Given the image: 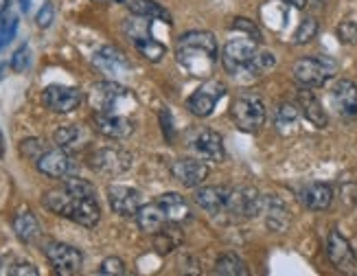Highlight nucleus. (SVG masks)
Here are the masks:
<instances>
[{
    "mask_svg": "<svg viewBox=\"0 0 357 276\" xmlns=\"http://www.w3.org/2000/svg\"><path fill=\"white\" fill-rule=\"evenodd\" d=\"M79 138V128H75V125H61L57 132H55V143L59 147H70L75 145V141Z\"/></svg>",
    "mask_w": 357,
    "mask_h": 276,
    "instance_id": "obj_37",
    "label": "nucleus"
},
{
    "mask_svg": "<svg viewBox=\"0 0 357 276\" xmlns=\"http://www.w3.org/2000/svg\"><path fill=\"white\" fill-rule=\"evenodd\" d=\"M337 40L342 44H357V22L342 20L337 24Z\"/></svg>",
    "mask_w": 357,
    "mask_h": 276,
    "instance_id": "obj_39",
    "label": "nucleus"
},
{
    "mask_svg": "<svg viewBox=\"0 0 357 276\" xmlns=\"http://www.w3.org/2000/svg\"><path fill=\"white\" fill-rule=\"evenodd\" d=\"M327 256L340 272L353 274L357 270V256L351 248V243L337 230H331L327 237Z\"/></svg>",
    "mask_w": 357,
    "mask_h": 276,
    "instance_id": "obj_11",
    "label": "nucleus"
},
{
    "mask_svg": "<svg viewBox=\"0 0 357 276\" xmlns=\"http://www.w3.org/2000/svg\"><path fill=\"white\" fill-rule=\"evenodd\" d=\"M337 64L331 57L314 55V57H303L294 64V79H296L303 88H320L327 84L329 77H333Z\"/></svg>",
    "mask_w": 357,
    "mask_h": 276,
    "instance_id": "obj_3",
    "label": "nucleus"
},
{
    "mask_svg": "<svg viewBox=\"0 0 357 276\" xmlns=\"http://www.w3.org/2000/svg\"><path fill=\"white\" fill-rule=\"evenodd\" d=\"M232 118L243 132H257L266 123V105L257 95H241L232 103Z\"/></svg>",
    "mask_w": 357,
    "mask_h": 276,
    "instance_id": "obj_7",
    "label": "nucleus"
},
{
    "mask_svg": "<svg viewBox=\"0 0 357 276\" xmlns=\"http://www.w3.org/2000/svg\"><path fill=\"white\" fill-rule=\"evenodd\" d=\"M128 9L134 15H138V18L172 22V13H169L162 5H158L156 0H128Z\"/></svg>",
    "mask_w": 357,
    "mask_h": 276,
    "instance_id": "obj_27",
    "label": "nucleus"
},
{
    "mask_svg": "<svg viewBox=\"0 0 357 276\" xmlns=\"http://www.w3.org/2000/svg\"><path fill=\"white\" fill-rule=\"evenodd\" d=\"M215 272L217 274H224V276H245L248 268L243 261L237 254H224L217 259L215 263Z\"/></svg>",
    "mask_w": 357,
    "mask_h": 276,
    "instance_id": "obj_30",
    "label": "nucleus"
},
{
    "mask_svg": "<svg viewBox=\"0 0 357 276\" xmlns=\"http://www.w3.org/2000/svg\"><path fill=\"white\" fill-rule=\"evenodd\" d=\"M331 101L340 116H357V86L349 79H340L331 90Z\"/></svg>",
    "mask_w": 357,
    "mask_h": 276,
    "instance_id": "obj_17",
    "label": "nucleus"
},
{
    "mask_svg": "<svg viewBox=\"0 0 357 276\" xmlns=\"http://www.w3.org/2000/svg\"><path fill=\"white\" fill-rule=\"evenodd\" d=\"M217 57V42L208 31H189L178 40V61L193 77H206Z\"/></svg>",
    "mask_w": 357,
    "mask_h": 276,
    "instance_id": "obj_1",
    "label": "nucleus"
},
{
    "mask_svg": "<svg viewBox=\"0 0 357 276\" xmlns=\"http://www.w3.org/2000/svg\"><path fill=\"white\" fill-rule=\"evenodd\" d=\"M46 149H49V147H46V143L42 141V138H26V141H22V145H20L22 156L29 158V160H33V162L42 156Z\"/></svg>",
    "mask_w": 357,
    "mask_h": 276,
    "instance_id": "obj_34",
    "label": "nucleus"
},
{
    "mask_svg": "<svg viewBox=\"0 0 357 276\" xmlns=\"http://www.w3.org/2000/svg\"><path fill=\"white\" fill-rule=\"evenodd\" d=\"M3 72H5V66H0V79H3Z\"/></svg>",
    "mask_w": 357,
    "mask_h": 276,
    "instance_id": "obj_49",
    "label": "nucleus"
},
{
    "mask_svg": "<svg viewBox=\"0 0 357 276\" xmlns=\"http://www.w3.org/2000/svg\"><path fill=\"white\" fill-rule=\"evenodd\" d=\"M226 95V88L220 84V82H206L204 86H199L193 95L189 97V110L195 114V116H211L217 101H220L222 97Z\"/></svg>",
    "mask_w": 357,
    "mask_h": 276,
    "instance_id": "obj_10",
    "label": "nucleus"
},
{
    "mask_svg": "<svg viewBox=\"0 0 357 276\" xmlns=\"http://www.w3.org/2000/svg\"><path fill=\"white\" fill-rule=\"evenodd\" d=\"M316 36H318V20H314V18H305V20L298 24L296 33H294V42H296V44H309Z\"/></svg>",
    "mask_w": 357,
    "mask_h": 276,
    "instance_id": "obj_32",
    "label": "nucleus"
},
{
    "mask_svg": "<svg viewBox=\"0 0 357 276\" xmlns=\"http://www.w3.org/2000/svg\"><path fill=\"white\" fill-rule=\"evenodd\" d=\"M274 64H276V57L270 51H259L257 57L252 59L250 70H252V75H259V72H266V70L274 68Z\"/></svg>",
    "mask_w": 357,
    "mask_h": 276,
    "instance_id": "obj_38",
    "label": "nucleus"
},
{
    "mask_svg": "<svg viewBox=\"0 0 357 276\" xmlns=\"http://www.w3.org/2000/svg\"><path fill=\"white\" fill-rule=\"evenodd\" d=\"M298 105H301V110L305 114V118L312 123V125L316 128H327V123H329V116L327 112H324V107L320 103V99L312 92V88H303L298 92Z\"/></svg>",
    "mask_w": 357,
    "mask_h": 276,
    "instance_id": "obj_22",
    "label": "nucleus"
},
{
    "mask_svg": "<svg viewBox=\"0 0 357 276\" xmlns=\"http://www.w3.org/2000/svg\"><path fill=\"white\" fill-rule=\"evenodd\" d=\"M44 105L49 107L51 112L55 114H68L73 110L79 107V103L84 101V95L79 88H73V86H49L44 90Z\"/></svg>",
    "mask_w": 357,
    "mask_h": 276,
    "instance_id": "obj_9",
    "label": "nucleus"
},
{
    "mask_svg": "<svg viewBox=\"0 0 357 276\" xmlns=\"http://www.w3.org/2000/svg\"><path fill=\"white\" fill-rule=\"evenodd\" d=\"M15 31H18V18H15V15H7V18L0 22V51L15 38Z\"/></svg>",
    "mask_w": 357,
    "mask_h": 276,
    "instance_id": "obj_36",
    "label": "nucleus"
},
{
    "mask_svg": "<svg viewBox=\"0 0 357 276\" xmlns=\"http://www.w3.org/2000/svg\"><path fill=\"white\" fill-rule=\"evenodd\" d=\"M95 128L99 134L107 138H128L134 132V123L116 112H97L95 114Z\"/></svg>",
    "mask_w": 357,
    "mask_h": 276,
    "instance_id": "obj_15",
    "label": "nucleus"
},
{
    "mask_svg": "<svg viewBox=\"0 0 357 276\" xmlns=\"http://www.w3.org/2000/svg\"><path fill=\"white\" fill-rule=\"evenodd\" d=\"M160 123H162V132H165V138H167V141H172V138H174L172 114H169L167 110H162V112H160Z\"/></svg>",
    "mask_w": 357,
    "mask_h": 276,
    "instance_id": "obj_44",
    "label": "nucleus"
},
{
    "mask_svg": "<svg viewBox=\"0 0 357 276\" xmlns=\"http://www.w3.org/2000/svg\"><path fill=\"white\" fill-rule=\"evenodd\" d=\"M172 176L178 182H182L184 187L195 189V187H199V184L208 178V167H206V162L184 158V160H176L172 164Z\"/></svg>",
    "mask_w": 357,
    "mask_h": 276,
    "instance_id": "obj_16",
    "label": "nucleus"
},
{
    "mask_svg": "<svg viewBox=\"0 0 357 276\" xmlns=\"http://www.w3.org/2000/svg\"><path fill=\"white\" fill-rule=\"evenodd\" d=\"M298 197L309 210H327L333 202V189L324 182H312L298 191Z\"/></svg>",
    "mask_w": 357,
    "mask_h": 276,
    "instance_id": "obj_20",
    "label": "nucleus"
},
{
    "mask_svg": "<svg viewBox=\"0 0 357 276\" xmlns=\"http://www.w3.org/2000/svg\"><path fill=\"white\" fill-rule=\"evenodd\" d=\"M64 187L73 193V195H79V197H97V191H95V187L88 182V180H84V178H68L66 182H64Z\"/></svg>",
    "mask_w": 357,
    "mask_h": 276,
    "instance_id": "obj_33",
    "label": "nucleus"
},
{
    "mask_svg": "<svg viewBox=\"0 0 357 276\" xmlns=\"http://www.w3.org/2000/svg\"><path fill=\"white\" fill-rule=\"evenodd\" d=\"M53 20H55V7H53L51 3L42 5V9L38 11V18H36L38 26H40V29H46V26H51Z\"/></svg>",
    "mask_w": 357,
    "mask_h": 276,
    "instance_id": "obj_42",
    "label": "nucleus"
},
{
    "mask_svg": "<svg viewBox=\"0 0 357 276\" xmlns=\"http://www.w3.org/2000/svg\"><path fill=\"white\" fill-rule=\"evenodd\" d=\"M5 156V141H3V134H0V158Z\"/></svg>",
    "mask_w": 357,
    "mask_h": 276,
    "instance_id": "obj_48",
    "label": "nucleus"
},
{
    "mask_svg": "<svg viewBox=\"0 0 357 276\" xmlns=\"http://www.w3.org/2000/svg\"><path fill=\"white\" fill-rule=\"evenodd\" d=\"M13 230H15V235H18V239L22 243H36L40 233H42L40 222H38V217L31 210H22V213L15 215Z\"/></svg>",
    "mask_w": 357,
    "mask_h": 276,
    "instance_id": "obj_26",
    "label": "nucleus"
},
{
    "mask_svg": "<svg viewBox=\"0 0 357 276\" xmlns=\"http://www.w3.org/2000/svg\"><path fill=\"white\" fill-rule=\"evenodd\" d=\"M92 169L103 176H119L126 174L132 167V156L121 149H101L92 156Z\"/></svg>",
    "mask_w": 357,
    "mask_h": 276,
    "instance_id": "obj_13",
    "label": "nucleus"
},
{
    "mask_svg": "<svg viewBox=\"0 0 357 276\" xmlns=\"http://www.w3.org/2000/svg\"><path fill=\"white\" fill-rule=\"evenodd\" d=\"M136 222H138V228H141L145 235H156L169 220L165 217L160 204L156 202V204H143L141 208H138Z\"/></svg>",
    "mask_w": 357,
    "mask_h": 276,
    "instance_id": "obj_25",
    "label": "nucleus"
},
{
    "mask_svg": "<svg viewBox=\"0 0 357 276\" xmlns=\"http://www.w3.org/2000/svg\"><path fill=\"white\" fill-rule=\"evenodd\" d=\"M263 213H266V224L272 233H285L291 226L289 208L278 197H266V208H263Z\"/></svg>",
    "mask_w": 357,
    "mask_h": 276,
    "instance_id": "obj_23",
    "label": "nucleus"
},
{
    "mask_svg": "<svg viewBox=\"0 0 357 276\" xmlns=\"http://www.w3.org/2000/svg\"><path fill=\"white\" fill-rule=\"evenodd\" d=\"M232 29L239 31L241 36L255 40V42H261V40H263L261 29H259L252 20H248V18H235V20H232Z\"/></svg>",
    "mask_w": 357,
    "mask_h": 276,
    "instance_id": "obj_35",
    "label": "nucleus"
},
{
    "mask_svg": "<svg viewBox=\"0 0 357 276\" xmlns=\"http://www.w3.org/2000/svg\"><path fill=\"white\" fill-rule=\"evenodd\" d=\"M285 5H291V7H296V9H305L307 7V0H283Z\"/></svg>",
    "mask_w": 357,
    "mask_h": 276,
    "instance_id": "obj_45",
    "label": "nucleus"
},
{
    "mask_svg": "<svg viewBox=\"0 0 357 276\" xmlns=\"http://www.w3.org/2000/svg\"><path fill=\"white\" fill-rule=\"evenodd\" d=\"M193 147L204 160L211 162L224 160V141L215 130H199L193 138Z\"/></svg>",
    "mask_w": 357,
    "mask_h": 276,
    "instance_id": "obj_19",
    "label": "nucleus"
},
{
    "mask_svg": "<svg viewBox=\"0 0 357 276\" xmlns=\"http://www.w3.org/2000/svg\"><path fill=\"white\" fill-rule=\"evenodd\" d=\"M266 208V197H263L255 187H241V189H230L228 191V206L226 215L241 220H252Z\"/></svg>",
    "mask_w": 357,
    "mask_h": 276,
    "instance_id": "obj_6",
    "label": "nucleus"
},
{
    "mask_svg": "<svg viewBox=\"0 0 357 276\" xmlns=\"http://www.w3.org/2000/svg\"><path fill=\"white\" fill-rule=\"evenodd\" d=\"M95 3H105V0H95Z\"/></svg>",
    "mask_w": 357,
    "mask_h": 276,
    "instance_id": "obj_50",
    "label": "nucleus"
},
{
    "mask_svg": "<svg viewBox=\"0 0 357 276\" xmlns=\"http://www.w3.org/2000/svg\"><path fill=\"white\" fill-rule=\"evenodd\" d=\"M36 167L40 174L49 178H66L73 171V160L64 151V147H57V149H46L36 160Z\"/></svg>",
    "mask_w": 357,
    "mask_h": 276,
    "instance_id": "obj_14",
    "label": "nucleus"
},
{
    "mask_svg": "<svg viewBox=\"0 0 357 276\" xmlns=\"http://www.w3.org/2000/svg\"><path fill=\"white\" fill-rule=\"evenodd\" d=\"M29 7H31V0H20V9L26 13L29 11Z\"/></svg>",
    "mask_w": 357,
    "mask_h": 276,
    "instance_id": "obj_47",
    "label": "nucleus"
},
{
    "mask_svg": "<svg viewBox=\"0 0 357 276\" xmlns=\"http://www.w3.org/2000/svg\"><path fill=\"white\" fill-rule=\"evenodd\" d=\"M9 274H13V276H38V268L36 266H31V263H18V266H13L11 270H9Z\"/></svg>",
    "mask_w": 357,
    "mask_h": 276,
    "instance_id": "obj_43",
    "label": "nucleus"
},
{
    "mask_svg": "<svg viewBox=\"0 0 357 276\" xmlns=\"http://www.w3.org/2000/svg\"><path fill=\"white\" fill-rule=\"evenodd\" d=\"M298 116H301L298 105L281 103V105L276 107V112H274V125L278 130H289V128H294L298 123Z\"/></svg>",
    "mask_w": 357,
    "mask_h": 276,
    "instance_id": "obj_31",
    "label": "nucleus"
},
{
    "mask_svg": "<svg viewBox=\"0 0 357 276\" xmlns=\"http://www.w3.org/2000/svg\"><path fill=\"white\" fill-rule=\"evenodd\" d=\"M9 7V0H0V15H3Z\"/></svg>",
    "mask_w": 357,
    "mask_h": 276,
    "instance_id": "obj_46",
    "label": "nucleus"
},
{
    "mask_svg": "<svg viewBox=\"0 0 357 276\" xmlns=\"http://www.w3.org/2000/svg\"><path fill=\"white\" fill-rule=\"evenodd\" d=\"M128 101H132V95L128 88H123L119 82H99L90 90V105L95 112H116Z\"/></svg>",
    "mask_w": 357,
    "mask_h": 276,
    "instance_id": "obj_5",
    "label": "nucleus"
},
{
    "mask_svg": "<svg viewBox=\"0 0 357 276\" xmlns=\"http://www.w3.org/2000/svg\"><path fill=\"white\" fill-rule=\"evenodd\" d=\"M99 274L103 276H121V274H126V263L119 259V256H107L101 268H99Z\"/></svg>",
    "mask_w": 357,
    "mask_h": 276,
    "instance_id": "obj_40",
    "label": "nucleus"
},
{
    "mask_svg": "<svg viewBox=\"0 0 357 276\" xmlns=\"http://www.w3.org/2000/svg\"><path fill=\"white\" fill-rule=\"evenodd\" d=\"M228 191L230 189H226V187H204V189H197L195 204L202 210H206L208 215H226Z\"/></svg>",
    "mask_w": 357,
    "mask_h": 276,
    "instance_id": "obj_21",
    "label": "nucleus"
},
{
    "mask_svg": "<svg viewBox=\"0 0 357 276\" xmlns=\"http://www.w3.org/2000/svg\"><path fill=\"white\" fill-rule=\"evenodd\" d=\"M107 202H110V208L116 215H121V217H136L138 208L143 206V197L136 189L112 184V187H107Z\"/></svg>",
    "mask_w": 357,
    "mask_h": 276,
    "instance_id": "obj_12",
    "label": "nucleus"
},
{
    "mask_svg": "<svg viewBox=\"0 0 357 276\" xmlns=\"http://www.w3.org/2000/svg\"><path fill=\"white\" fill-rule=\"evenodd\" d=\"M153 243H156L158 252H162V254L176 250L178 245L182 243V233H180V228L176 226V222H167L158 230V233L153 235Z\"/></svg>",
    "mask_w": 357,
    "mask_h": 276,
    "instance_id": "obj_28",
    "label": "nucleus"
},
{
    "mask_svg": "<svg viewBox=\"0 0 357 276\" xmlns=\"http://www.w3.org/2000/svg\"><path fill=\"white\" fill-rule=\"evenodd\" d=\"M134 46H136V51L141 53L145 59L149 61H160L167 53V46L160 44L158 40H153V38H143V36H136L134 40Z\"/></svg>",
    "mask_w": 357,
    "mask_h": 276,
    "instance_id": "obj_29",
    "label": "nucleus"
},
{
    "mask_svg": "<svg viewBox=\"0 0 357 276\" xmlns=\"http://www.w3.org/2000/svg\"><path fill=\"white\" fill-rule=\"evenodd\" d=\"M92 61H95V66L110 75V77H119V75H126L130 70V61L128 57L123 55L119 49H114V46H103V49H99L95 53V57H92Z\"/></svg>",
    "mask_w": 357,
    "mask_h": 276,
    "instance_id": "obj_18",
    "label": "nucleus"
},
{
    "mask_svg": "<svg viewBox=\"0 0 357 276\" xmlns=\"http://www.w3.org/2000/svg\"><path fill=\"white\" fill-rule=\"evenodd\" d=\"M44 254L59 274H77L84 266V254L68 243L49 241L44 245Z\"/></svg>",
    "mask_w": 357,
    "mask_h": 276,
    "instance_id": "obj_8",
    "label": "nucleus"
},
{
    "mask_svg": "<svg viewBox=\"0 0 357 276\" xmlns=\"http://www.w3.org/2000/svg\"><path fill=\"white\" fill-rule=\"evenodd\" d=\"M11 68L15 72H24L29 68V46L26 44H22L20 49L13 53V57H11Z\"/></svg>",
    "mask_w": 357,
    "mask_h": 276,
    "instance_id": "obj_41",
    "label": "nucleus"
},
{
    "mask_svg": "<svg viewBox=\"0 0 357 276\" xmlns=\"http://www.w3.org/2000/svg\"><path fill=\"white\" fill-rule=\"evenodd\" d=\"M255 40L250 38H235V40H228L224 51H222V61H224V68L232 75L237 72H250V66H252V59L257 57L259 49H257Z\"/></svg>",
    "mask_w": 357,
    "mask_h": 276,
    "instance_id": "obj_4",
    "label": "nucleus"
},
{
    "mask_svg": "<svg viewBox=\"0 0 357 276\" xmlns=\"http://www.w3.org/2000/svg\"><path fill=\"white\" fill-rule=\"evenodd\" d=\"M158 204L165 213V217L169 222H186L191 217V208H189V202L180 195V193H165L158 197Z\"/></svg>",
    "mask_w": 357,
    "mask_h": 276,
    "instance_id": "obj_24",
    "label": "nucleus"
},
{
    "mask_svg": "<svg viewBox=\"0 0 357 276\" xmlns=\"http://www.w3.org/2000/svg\"><path fill=\"white\" fill-rule=\"evenodd\" d=\"M44 206L53 210L55 215L68 217L86 228H95L101 220V208H99L97 197L73 195L66 187H59V189L44 193Z\"/></svg>",
    "mask_w": 357,
    "mask_h": 276,
    "instance_id": "obj_2",
    "label": "nucleus"
}]
</instances>
